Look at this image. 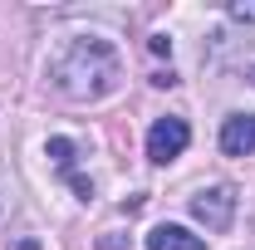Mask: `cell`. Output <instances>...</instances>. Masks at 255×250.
Segmentation results:
<instances>
[{"instance_id": "7", "label": "cell", "mask_w": 255, "mask_h": 250, "mask_svg": "<svg viewBox=\"0 0 255 250\" xmlns=\"http://www.w3.org/2000/svg\"><path fill=\"white\" fill-rule=\"evenodd\" d=\"M226 15H231V20H241V25H255V0H231V5H226Z\"/></svg>"}, {"instance_id": "3", "label": "cell", "mask_w": 255, "mask_h": 250, "mask_svg": "<svg viewBox=\"0 0 255 250\" xmlns=\"http://www.w3.org/2000/svg\"><path fill=\"white\" fill-rule=\"evenodd\" d=\"M191 216L201 221L206 231H231V221H236V191L231 187H206L191 196Z\"/></svg>"}, {"instance_id": "5", "label": "cell", "mask_w": 255, "mask_h": 250, "mask_svg": "<svg viewBox=\"0 0 255 250\" xmlns=\"http://www.w3.org/2000/svg\"><path fill=\"white\" fill-rule=\"evenodd\" d=\"M44 152L54 157V167H59L64 177H69V187L79 191V196H84V201H89V196H94V182H89V177H79V167H74V162H79V147H74V142H69V137H49V147H44Z\"/></svg>"}, {"instance_id": "2", "label": "cell", "mask_w": 255, "mask_h": 250, "mask_svg": "<svg viewBox=\"0 0 255 250\" xmlns=\"http://www.w3.org/2000/svg\"><path fill=\"white\" fill-rule=\"evenodd\" d=\"M187 142H191V127H187V118H177V113H167V118H157V123L147 127V157H152L157 167L177 162V157L187 152Z\"/></svg>"}, {"instance_id": "1", "label": "cell", "mask_w": 255, "mask_h": 250, "mask_svg": "<svg viewBox=\"0 0 255 250\" xmlns=\"http://www.w3.org/2000/svg\"><path fill=\"white\" fill-rule=\"evenodd\" d=\"M123 79V59L108 39L98 34H79L69 39L59 54L49 59V84L59 89L64 98H79V103H94V98L113 94Z\"/></svg>"}, {"instance_id": "4", "label": "cell", "mask_w": 255, "mask_h": 250, "mask_svg": "<svg viewBox=\"0 0 255 250\" xmlns=\"http://www.w3.org/2000/svg\"><path fill=\"white\" fill-rule=\"evenodd\" d=\"M221 152L226 157H251L255 152V113H231L221 123Z\"/></svg>"}, {"instance_id": "6", "label": "cell", "mask_w": 255, "mask_h": 250, "mask_svg": "<svg viewBox=\"0 0 255 250\" xmlns=\"http://www.w3.org/2000/svg\"><path fill=\"white\" fill-rule=\"evenodd\" d=\"M147 250H206V241L201 236H191L187 226H152L147 231Z\"/></svg>"}, {"instance_id": "8", "label": "cell", "mask_w": 255, "mask_h": 250, "mask_svg": "<svg viewBox=\"0 0 255 250\" xmlns=\"http://www.w3.org/2000/svg\"><path fill=\"white\" fill-rule=\"evenodd\" d=\"M20 250H39V241H20Z\"/></svg>"}]
</instances>
